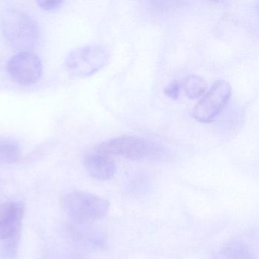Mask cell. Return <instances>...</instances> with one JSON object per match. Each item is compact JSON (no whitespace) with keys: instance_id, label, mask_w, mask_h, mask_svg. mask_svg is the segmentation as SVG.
<instances>
[{"instance_id":"1","label":"cell","mask_w":259,"mask_h":259,"mask_svg":"<svg viewBox=\"0 0 259 259\" xmlns=\"http://www.w3.org/2000/svg\"><path fill=\"white\" fill-rule=\"evenodd\" d=\"M1 27L8 41L19 49L33 48L39 37L37 23L28 15L18 10H4L1 15Z\"/></svg>"},{"instance_id":"2","label":"cell","mask_w":259,"mask_h":259,"mask_svg":"<svg viewBox=\"0 0 259 259\" xmlns=\"http://www.w3.org/2000/svg\"><path fill=\"white\" fill-rule=\"evenodd\" d=\"M61 204L67 216L79 222L102 219L107 215L110 207L107 200L89 192L78 191L63 196Z\"/></svg>"},{"instance_id":"3","label":"cell","mask_w":259,"mask_h":259,"mask_svg":"<svg viewBox=\"0 0 259 259\" xmlns=\"http://www.w3.org/2000/svg\"><path fill=\"white\" fill-rule=\"evenodd\" d=\"M95 151L108 156H121L131 160L155 159L161 148L152 142L136 136H122L109 139L97 145Z\"/></svg>"},{"instance_id":"4","label":"cell","mask_w":259,"mask_h":259,"mask_svg":"<svg viewBox=\"0 0 259 259\" xmlns=\"http://www.w3.org/2000/svg\"><path fill=\"white\" fill-rule=\"evenodd\" d=\"M109 57V51L102 45H88L72 51L66 58V66L76 76H90L107 64Z\"/></svg>"},{"instance_id":"5","label":"cell","mask_w":259,"mask_h":259,"mask_svg":"<svg viewBox=\"0 0 259 259\" xmlns=\"http://www.w3.org/2000/svg\"><path fill=\"white\" fill-rule=\"evenodd\" d=\"M230 95L231 87L227 81H215L194 108V118L202 123L213 122L230 99Z\"/></svg>"},{"instance_id":"6","label":"cell","mask_w":259,"mask_h":259,"mask_svg":"<svg viewBox=\"0 0 259 259\" xmlns=\"http://www.w3.org/2000/svg\"><path fill=\"white\" fill-rule=\"evenodd\" d=\"M7 69L16 82L22 85H31L41 77L43 64L35 54L22 51L9 60Z\"/></svg>"},{"instance_id":"7","label":"cell","mask_w":259,"mask_h":259,"mask_svg":"<svg viewBox=\"0 0 259 259\" xmlns=\"http://www.w3.org/2000/svg\"><path fill=\"white\" fill-rule=\"evenodd\" d=\"M25 215V205L21 201L0 204V241L20 235Z\"/></svg>"},{"instance_id":"8","label":"cell","mask_w":259,"mask_h":259,"mask_svg":"<svg viewBox=\"0 0 259 259\" xmlns=\"http://www.w3.org/2000/svg\"><path fill=\"white\" fill-rule=\"evenodd\" d=\"M84 167L89 175L98 181L111 180L116 172L114 160L106 154L94 150L84 157Z\"/></svg>"},{"instance_id":"9","label":"cell","mask_w":259,"mask_h":259,"mask_svg":"<svg viewBox=\"0 0 259 259\" xmlns=\"http://www.w3.org/2000/svg\"><path fill=\"white\" fill-rule=\"evenodd\" d=\"M19 145L11 139L0 138V162L13 163L20 157Z\"/></svg>"},{"instance_id":"10","label":"cell","mask_w":259,"mask_h":259,"mask_svg":"<svg viewBox=\"0 0 259 259\" xmlns=\"http://www.w3.org/2000/svg\"><path fill=\"white\" fill-rule=\"evenodd\" d=\"M207 85L205 80L198 75H190L184 82L186 96L189 99H198L205 95Z\"/></svg>"},{"instance_id":"11","label":"cell","mask_w":259,"mask_h":259,"mask_svg":"<svg viewBox=\"0 0 259 259\" xmlns=\"http://www.w3.org/2000/svg\"><path fill=\"white\" fill-rule=\"evenodd\" d=\"M20 235L0 241V259H15L19 250Z\"/></svg>"},{"instance_id":"12","label":"cell","mask_w":259,"mask_h":259,"mask_svg":"<svg viewBox=\"0 0 259 259\" xmlns=\"http://www.w3.org/2000/svg\"><path fill=\"white\" fill-rule=\"evenodd\" d=\"M227 252L230 259H251L247 250L240 245H230Z\"/></svg>"},{"instance_id":"13","label":"cell","mask_w":259,"mask_h":259,"mask_svg":"<svg viewBox=\"0 0 259 259\" xmlns=\"http://www.w3.org/2000/svg\"><path fill=\"white\" fill-rule=\"evenodd\" d=\"M181 85L177 81H172L166 86L164 89V94L168 98L172 100L178 99L180 96Z\"/></svg>"},{"instance_id":"14","label":"cell","mask_w":259,"mask_h":259,"mask_svg":"<svg viewBox=\"0 0 259 259\" xmlns=\"http://www.w3.org/2000/svg\"><path fill=\"white\" fill-rule=\"evenodd\" d=\"M37 4L40 8L45 11H52V10L60 8L62 4H63V1H61V0H40V1H37Z\"/></svg>"}]
</instances>
